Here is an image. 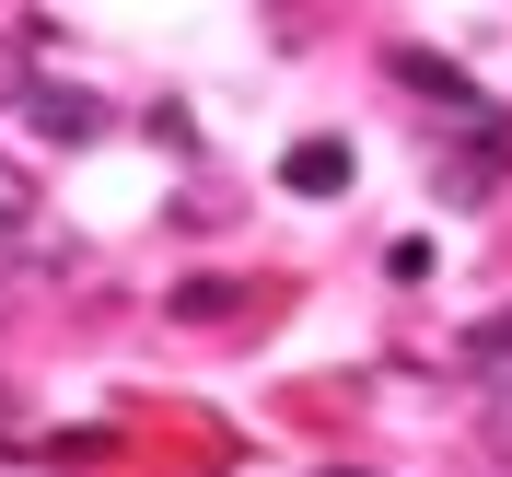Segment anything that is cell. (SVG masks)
Here are the masks:
<instances>
[{"instance_id": "obj_1", "label": "cell", "mask_w": 512, "mask_h": 477, "mask_svg": "<svg viewBox=\"0 0 512 477\" xmlns=\"http://www.w3.org/2000/svg\"><path fill=\"white\" fill-rule=\"evenodd\" d=\"M431 187H443L454 210H478L489 187H512V117H489V105H478V117H466V140L431 163Z\"/></svg>"}, {"instance_id": "obj_4", "label": "cell", "mask_w": 512, "mask_h": 477, "mask_svg": "<svg viewBox=\"0 0 512 477\" xmlns=\"http://www.w3.org/2000/svg\"><path fill=\"white\" fill-rule=\"evenodd\" d=\"M350 175H361L350 140H291V163H280V187H291V198H350Z\"/></svg>"}, {"instance_id": "obj_8", "label": "cell", "mask_w": 512, "mask_h": 477, "mask_svg": "<svg viewBox=\"0 0 512 477\" xmlns=\"http://www.w3.org/2000/svg\"><path fill=\"white\" fill-rule=\"evenodd\" d=\"M501 373H512V315H501Z\"/></svg>"}, {"instance_id": "obj_3", "label": "cell", "mask_w": 512, "mask_h": 477, "mask_svg": "<svg viewBox=\"0 0 512 477\" xmlns=\"http://www.w3.org/2000/svg\"><path fill=\"white\" fill-rule=\"evenodd\" d=\"M384 70H396L408 94H431V105H443V117H478V82H466V70H454V59H431V47H384Z\"/></svg>"}, {"instance_id": "obj_7", "label": "cell", "mask_w": 512, "mask_h": 477, "mask_svg": "<svg viewBox=\"0 0 512 477\" xmlns=\"http://www.w3.org/2000/svg\"><path fill=\"white\" fill-rule=\"evenodd\" d=\"M489 454L512 466V373H501V396H489Z\"/></svg>"}, {"instance_id": "obj_10", "label": "cell", "mask_w": 512, "mask_h": 477, "mask_svg": "<svg viewBox=\"0 0 512 477\" xmlns=\"http://www.w3.org/2000/svg\"><path fill=\"white\" fill-rule=\"evenodd\" d=\"M0 431H12V396H0Z\"/></svg>"}, {"instance_id": "obj_2", "label": "cell", "mask_w": 512, "mask_h": 477, "mask_svg": "<svg viewBox=\"0 0 512 477\" xmlns=\"http://www.w3.org/2000/svg\"><path fill=\"white\" fill-rule=\"evenodd\" d=\"M24 117H35V140H59V152H94V140H105V94H82V82H47V70H35Z\"/></svg>"}, {"instance_id": "obj_6", "label": "cell", "mask_w": 512, "mask_h": 477, "mask_svg": "<svg viewBox=\"0 0 512 477\" xmlns=\"http://www.w3.org/2000/svg\"><path fill=\"white\" fill-rule=\"evenodd\" d=\"M35 94V47H24V35H0V105H24Z\"/></svg>"}, {"instance_id": "obj_5", "label": "cell", "mask_w": 512, "mask_h": 477, "mask_svg": "<svg viewBox=\"0 0 512 477\" xmlns=\"http://www.w3.org/2000/svg\"><path fill=\"white\" fill-rule=\"evenodd\" d=\"M35 210H47V198H35V175H24V163H0V245H24Z\"/></svg>"}, {"instance_id": "obj_9", "label": "cell", "mask_w": 512, "mask_h": 477, "mask_svg": "<svg viewBox=\"0 0 512 477\" xmlns=\"http://www.w3.org/2000/svg\"><path fill=\"white\" fill-rule=\"evenodd\" d=\"M326 477H373V466H326Z\"/></svg>"}]
</instances>
